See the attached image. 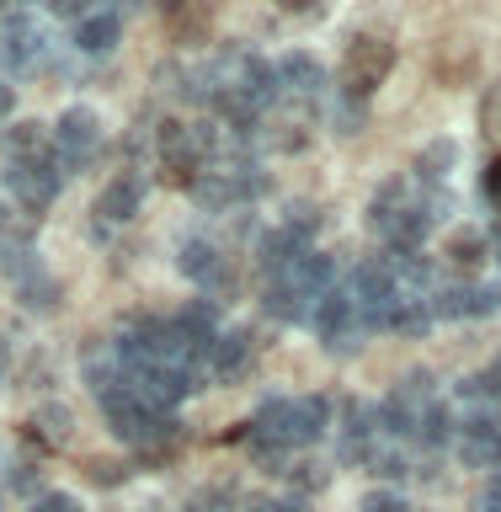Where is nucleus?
I'll list each match as a JSON object with an SVG mask.
<instances>
[{
    "label": "nucleus",
    "instance_id": "f257e3e1",
    "mask_svg": "<svg viewBox=\"0 0 501 512\" xmlns=\"http://www.w3.org/2000/svg\"><path fill=\"white\" fill-rule=\"evenodd\" d=\"M454 214V192L448 187H427L416 176H390L374 203H368V224L390 251H422V240L432 235V224H443Z\"/></svg>",
    "mask_w": 501,
    "mask_h": 512
},
{
    "label": "nucleus",
    "instance_id": "f03ea898",
    "mask_svg": "<svg viewBox=\"0 0 501 512\" xmlns=\"http://www.w3.org/2000/svg\"><path fill=\"white\" fill-rule=\"evenodd\" d=\"M331 288H336V262L310 251V256H299L294 267H283L278 278H267V310L278 320H294V326H310L320 299H326Z\"/></svg>",
    "mask_w": 501,
    "mask_h": 512
},
{
    "label": "nucleus",
    "instance_id": "7ed1b4c3",
    "mask_svg": "<svg viewBox=\"0 0 501 512\" xmlns=\"http://www.w3.org/2000/svg\"><path fill=\"white\" fill-rule=\"evenodd\" d=\"M102 416H107L112 438H123L134 448H171V443H182V422H176V416H160L150 406H139L123 384L102 395Z\"/></svg>",
    "mask_w": 501,
    "mask_h": 512
},
{
    "label": "nucleus",
    "instance_id": "20e7f679",
    "mask_svg": "<svg viewBox=\"0 0 501 512\" xmlns=\"http://www.w3.org/2000/svg\"><path fill=\"white\" fill-rule=\"evenodd\" d=\"M438 400H443L438 395V379H432L427 368H422V374H406L390 395L379 400V432H384V443H411Z\"/></svg>",
    "mask_w": 501,
    "mask_h": 512
},
{
    "label": "nucleus",
    "instance_id": "39448f33",
    "mask_svg": "<svg viewBox=\"0 0 501 512\" xmlns=\"http://www.w3.org/2000/svg\"><path fill=\"white\" fill-rule=\"evenodd\" d=\"M390 70H395V43L384 38V32H352L342 70H336V91L352 96V102H368Z\"/></svg>",
    "mask_w": 501,
    "mask_h": 512
},
{
    "label": "nucleus",
    "instance_id": "423d86ee",
    "mask_svg": "<svg viewBox=\"0 0 501 512\" xmlns=\"http://www.w3.org/2000/svg\"><path fill=\"white\" fill-rule=\"evenodd\" d=\"M102 118H96L91 107H64V118L48 128V144H54V160L59 171H91L96 155H102Z\"/></svg>",
    "mask_w": 501,
    "mask_h": 512
},
{
    "label": "nucleus",
    "instance_id": "0eeeda50",
    "mask_svg": "<svg viewBox=\"0 0 501 512\" xmlns=\"http://www.w3.org/2000/svg\"><path fill=\"white\" fill-rule=\"evenodd\" d=\"M315 336H320V347L326 352H358L363 347V336H368V320H363V310H358V299H352V288H347V278H336V288L326 299H320V310H315Z\"/></svg>",
    "mask_w": 501,
    "mask_h": 512
},
{
    "label": "nucleus",
    "instance_id": "6e6552de",
    "mask_svg": "<svg viewBox=\"0 0 501 512\" xmlns=\"http://www.w3.org/2000/svg\"><path fill=\"white\" fill-rule=\"evenodd\" d=\"M379 448H384L379 406H368L358 395L336 400V459L342 464H374Z\"/></svg>",
    "mask_w": 501,
    "mask_h": 512
},
{
    "label": "nucleus",
    "instance_id": "1a4fd4ad",
    "mask_svg": "<svg viewBox=\"0 0 501 512\" xmlns=\"http://www.w3.org/2000/svg\"><path fill=\"white\" fill-rule=\"evenodd\" d=\"M59 187H64V171H59L54 150L38 160H6V192L27 219H43V208L59 198Z\"/></svg>",
    "mask_w": 501,
    "mask_h": 512
},
{
    "label": "nucleus",
    "instance_id": "9d476101",
    "mask_svg": "<svg viewBox=\"0 0 501 512\" xmlns=\"http://www.w3.org/2000/svg\"><path fill=\"white\" fill-rule=\"evenodd\" d=\"M0 64H6L11 75H32L48 64V27L32 11L0 16Z\"/></svg>",
    "mask_w": 501,
    "mask_h": 512
},
{
    "label": "nucleus",
    "instance_id": "9b49d317",
    "mask_svg": "<svg viewBox=\"0 0 501 512\" xmlns=\"http://www.w3.org/2000/svg\"><path fill=\"white\" fill-rule=\"evenodd\" d=\"M454 454L464 470H496L501 464V422L491 411H459L454 416Z\"/></svg>",
    "mask_w": 501,
    "mask_h": 512
},
{
    "label": "nucleus",
    "instance_id": "f8f14e48",
    "mask_svg": "<svg viewBox=\"0 0 501 512\" xmlns=\"http://www.w3.org/2000/svg\"><path fill=\"white\" fill-rule=\"evenodd\" d=\"M144 171L139 166H128L123 176H112V182L102 187V198H96V208H91V230L96 235H112L118 224H128L139 214V203H144Z\"/></svg>",
    "mask_w": 501,
    "mask_h": 512
},
{
    "label": "nucleus",
    "instance_id": "ddd939ff",
    "mask_svg": "<svg viewBox=\"0 0 501 512\" xmlns=\"http://www.w3.org/2000/svg\"><path fill=\"white\" fill-rule=\"evenodd\" d=\"M496 310H501V288H491V283L459 278V283L432 288V315H443V320H480V315H496Z\"/></svg>",
    "mask_w": 501,
    "mask_h": 512
},
{
    "label": "nucleus",
    "instance_id": "4468645a",
    "mask_svg": "<svg viewBox=\"0 0 501 512\" xmlns=\"http://www.w3.org/2000/svg\"><path fill=\"white\" fill-rule=\"evenodd\" d=\"M176 267H182L187 278L203 288V294H224V288H230V267H224V251H219L208 235H187L182 246H176Z\"/></svg>",
    "mask_w": 501,
    "mask_h": 512
},
{
    "label": "nucleus",
    "instance_id": "2eb2a0df",
    "mask_svg": "<svg viewBox=\"0 0 501 512\" xmlns=\"http://www.w3.org/2000/svg\"><path fill=\"white\" fill-rule=\"evenodd\" d=\"M331 86V75H326V64H320L315 54H304V48H288V54L278 59V91L283 96H294V102H320Z\"/></svg>",
    "mask_w": 501,
    "mask_h": 512
},
{
    "label": "nucleus",
    "instance_id": "dca6fc26",
    "mask_svg": "<svg viewBox=\"0 0 501 512\" xmlns=\"http://www.w3.org/2000/svg\"><path fill=\"white\" fill-rule=\"evenodd\" d=\"M70 38H75L80 54H91V59L112 54V48H118V38H123V11H118V6H91V11L75 22Z\"/></svg>",
    "mask_w": 501,
    "mask_h": 512
},
{
    "label": "nucleus",
    "instance_id": "f3484780",
    "mask_svg": "<svg viewBox=\"0 0 501 512\" xmlns=\"http://www.w3.org/2000/svg\"><path fill=\"white\" fill-rule=\"evenodd\" d=\"M299 256H310V235H299L294 224H283V230H267L256 240V267L267 272V278H278L283 267H294Z\"/></svg>",
    "mask_w": 501,
    "mask_h": 512
},
{
    "label": "nucleus",
    "instance_id": "a211bd4d",
    "mask_svg": "<svg viewBox=\"0 0 501 512\" xmlns=\"http://www.w3.org/2000/svg\"><path fill=\"white\" fill-rule=\"evenodd\" d=\"M251 331H224L214 352H208V379H219V384H235V379H246V368H251Z\"/></svg>",
    "mask_w": 501,
    "mask_h": 512
},
{
    "label": "nucleus",
    "instance_id": "6ab92c4d",
    "mask_svg": "<svg viewBox=\"0 0 501 512\" xmlns=\"http://www.w3.org/2000/svg\"><path fill=\"white\" fill-rule=\"evenodd\" d=\"M48 150H54V144H48L43 123H11L6 134H0V155H6V160H38Z\"/></svg>",
    "mask_w": 501,
    "mask_h": 512
},
{
    "label": "nucleus",
    "instance_id": "aec40b11",
    "mask_svg": "<svg viewBox=\"0 0 501 512\" xmlns=\"http://www.w3.org/2000/svg\"><path fill=\"white\" fill-rule=\"evenodd\" d=\"M16 294H22L27 310H43V315H48V310H59V283H54V272H48L43 262L16 278Z\"/></svg>",
    "mask_w": 501,
    "mask_h": 512
},
{
    "label": "nucleus",
    "instance_id": "412c9836",
    "mask_svg": "<svg viewBox=\"0 0 501 512\" xmlns=\"http://www.w3.org/2000/svg\"><path fill=\"white\" fill-rule=\"evenodd\" d=\"M486 251H491V240L480 230H454V235H448V246H443L448 267H459V272H475L480 262H486Z\"/></svg>",
    "mask_w": 501,
    "mask_h": 512
},
{
    "label": "nucleus",
    "instance_id": "4be33fe9",
    "mask_svg": "<svg viewBox=\"0 0 501 512\" xmlns=\"http://www.w3.org/2000/svg\"><path fill=\"white\" fill-rule=\"evenodd\" d=\"M454 139H432L422 155H416V166H411V176L416 182H427V187H443V176H448V166H454Z\"/></svg>",
    "mask_w": 501,
    "mask_h": 512
},
{
    "label": "nucleus",
    "instance_id": "5701e85b",
    "mask_svg": "<svg viewBox=\"0 0 501 512\" xmlns=\"http://www.w3.org/2000/svg\"><path fill=\"white\" fill-rule=\"evenodd\" d=\"M27 432L43 448H64V443H70V411H64V406H38V411H32V422H27Z\"/></svg>",
    "mask_w": 501,
    "mask_h": 512
},
{
    "label": "nucleus",
    "instance_id": "b1692460",
    "mask_svg": "<svg viewBox=\"0 0 501 512\" xmlns=\"http://www.w3.org/2000/svg\"><path fill=\"white\" fill-rule=\"evenodd\" d=\"M432 299H406L400 310L390 315V331H400V336H427L432 331Z\"/></svg>",
    "mask_w": 501,
    "mask_h": 512
},
{
    "label": "nucleus",
    "instance_id": "393cba45",
    "mask_svg": "<svg viewBox=\"0 0 501 512\" xmlns=\"http://www.w3.org/2000/svg\"><path fill=\"white\" fill-rule=\"evenodd\" d=\"M331 123H336V134H363V123H368V102H352V96L336 91V102H331Z\"/></svg>",
    "mask_w": 501,
    "mask_h": 512
},
{
    "label": "nucleus",
    "instance_id": "a878e982",
    "mask_svg": "<svg viewBox=\"0 0 501 512\" xmlns=\"http://www.w3.org/2000/svg\"><path fill=\"white\" fill-rule=\"evenodd\" d=\"M288 480H299L304 491H320V486H326V464L304 459V464H294V470H288Z\"/></svg>",
    "mask_w": 501,
    "mask_h": 512
},
{
    "label": "nucleus",
    "instance_id": "bb28decb",
    "mask_svg": "<svg viewBox=\"0 0 501 512\" xmlns=\"http://www.w3.org/2000/svg\"><path fill=\"white\" fill-rule=\"evenodd\" d=\"M32 512H80V502L64 491H43V496H32Z\"/></svg>",
    "mask_w": 501,
    "mask_h": 512
},
{
    "label": "nucleus",
    "instance_id": "cd10ccee",
    "mask_svg": "<svg viewBox=\"0 0 501 512\" xmlns=\"http://www.w3.org/2000/svg\"><path fill=\"white\" fill-rule=\"evenodd\" d=\"M246 512H310L299 502V496H262V502H251Z\"/></svg>",
    "mask_w": 501,
    "mask_h": 512
},
{
    "label": "nucleus",
    "instance_id": "c85d7f7f",
    "mask_svg": "<svg viewBox=\"0 0 501 512\" xmlns=\"http://www.w3.org/2000/svg\"><path fill=\"white\" fill-rule=\"evenodd\" d=\"M480 187H486V203L496 208V219H501V155L486 166V182H480Z\"/></svg>",
    "mask_w": 501,
    "mask_h": 512
},
{
    "label": "nucleus",
    "instance_id": "c756f323",
    "mask_svg": "<svg viewBox=\"0 0 501 512\" xmlns=\"http://www.w3.org/2000/svg\"><path fill=\"white\" fill-rule=\"evenodd\" d=\"M358 512H411V507L400 502V496H390V491H374V496H368V502H363Z\"/></svg>",
    "mask_w": 501,
    "mask_h": 512
},
{
    "label": "nucleus",
    "instance_id": "7c9ffc66",
    "mask_svg": "<svg viewBox=\"0 0 501 512\" xmlns=\"http://www.w3.org/2000/svg\"><path fill=\"white\" fill-rule=\"evenodd\" d=\"M480 512H501V464L491 470V480H486V491H480Z\"/></svg>",
    "mask_w": 501,
    "mask_h": 512
},
{
    "label": "nucleus",
    "instance_id": "2f4dec72",
    "mask_svg": "<svg viewBox=\"0 0 501 512\" xmlns=\"http://www.w3.org/2000/svg\"><path fill=\"white\" fill-rule=\"evenodd\" d=\"M11 491H32V464L27 459L11 464Z\"/></svg>",
    "mask_w": 501,
    "mask_h": 512
},
{
    "label": "nucleus",
    "instance_id": "473e14b6",
    "mask_svg": "<svg viewBox=\"0 0 501 512\" xmlns=\"http://www.w3.org/2000/svg\"><path fill=\"white\" fill-rule=\"evenodd\" d=\"M11 107H16V91L6 86V80H0V118H6V112H11Z\"/></svg>",
    "mask_w": 501,
    "mask_h": 512
},
{
    "label": "nucleus",
    "instance_id": "72a5a7b5",
    "mask_svg": "<svg viewBox=\"0 0 501 512\" xmlns=\"http://www.w3.org/2000/svg\"><path fill=\"white\" fill-rule=\"evenodd\" d=\"M491 256H496V267H501V219L491 224Z\"/></svg>",
    "mask_w": 501,
    "mask_h": 512
},
{
    "label": "nucleus",
    "instance_id": "f704fd0d",
    "mask_svg": "<svg viewBox=\"0 0 501 512\" xmlns=\"http://www.w3.org/2000/svg\"><path fill=\"white\" fill-rule=\"evenodd\" d=\"M6 368H11V352H6V342H0V379H6Z\"/></svg>",
    "mask_w": 501,
    "mask_h": 512
},
{
    "label": "nucleus",
    "instance_id": "c9c22d12",
    "mask_svg": "<svg viewBox=\"0 0 501 512\" xmlns=\"http://www.w3.org/2000/svg\"><path fill=\"white\" fill-rule=\"evenodd\" d=\"M491 379H496V384H501V358H496V363H491Z\"/></svg>",
    "mask_w": 501,
    "mask_h": 512
}]
</instances>
